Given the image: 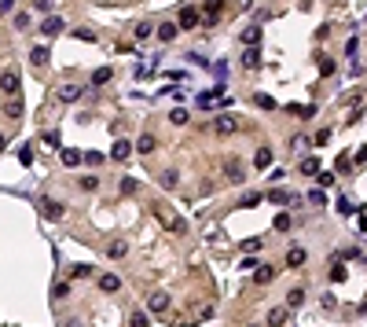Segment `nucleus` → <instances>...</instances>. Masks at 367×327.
Segmentation results:
<instances>
[{
  "instance_id": "38",
  "label": "nucleus",
  "mask_w": 367,
  "mask_h": 327,
  "mask_svg": "<svg viewBox=\"0 0 367 327\" xmlns=\"http://www.w3.org/2000/svg\"><path fill=\"white\" fill-rule=\"evenodd\" d=\"M85 162H88V166H103V151H88Z\"/></svg>"
},
{
  "instance_id": "4",
  "label": "nucleus",
  "mask_w": 367,
  "mask_h": 327,
  "mask_svg": "<svg viewBox=\"0 0 367 327\" xmlns=\"http://www.w3.org/2000/svg\"><path fill=\"white\" fill-rule=\"evenodd\" d=\"M176 22H180L183 29H195L198 22H202V15H198V8H195V4H183V8H180V15H176Z\"/></svg>"
},
{
  "instance_id": "43",
  "label": "nucleus",
  "mask_w": 367,
  "mask_h": 327,
  "mask_svg": "<svg viewBox=\"0 0 367 327\" xmlns=\"http://www.w3.org/2000/svg\"><path fill=\"white\" fill-rule=\"evenodd\" d=\"M19 162H22V166H29V162H33V151L22 147V151H19Z\"/></svg>"
},
{
  "instance_id": "31",
  "label": "nucleus",
  "mask_w": 367,
  "mask_h": 327,
  "mask_svg": "<svg viewBox=\"0 0 367 327\" xmlns=\"http://www.w3.org/2000/svg\"><path fill=\"white\" fill-rule=\"evenodd\" d=\"M169 121H173V125H188V121H191V114L183 111V107H176V111L169 114Z\"/></svg>"
},
{
  "instance_id": "34",
  "label": "nucleus",
  "mask_w": 367,
  "mask_h": 327,
  "mask_svg": "<svg viewBox=\"0 0 367 327\" xmlns=\"http://www.w3.org/2000/svg\"><path fill=\"white\" fill-rule=\"evenodd\" d=\"M70 276H74V279H85V276H92V265H74V269H70Z\"/></svg>"
},
{
  "instance_id": "46",
  "label": "nucleus",
  "mask_w": 367,
  "mask_h": 327,
  "mask_svg": "<svg viewBox=\"0 0 367 327\" xmlns=\"http://www.w3.org/2000/svg\"><path fill=\"white\" fill-rule=\"evenodd\" d=\"M0 8H4V15H11L15 11V0H0Z\"/></svg>"
},
{
  "instance_id": "12",
  "label": "nucleus",
  "mask_w": 367,
  "mask_h": 327,
  "mask_svg": "<svg viewBox=\"0 0 367 327\" xmlns=\"http://www.w3.org/2000/svg\"><path fill=\"white\" fill-rule=\"evenodd\" d=\"M272 279H275V269H272V265H257V269H253V283H257V287L272 283Z\"/></svg>"
},
{
  "instance_id": "29",
  "label": "nucleus",
  "mask_w": 367,
  "mask_h": 327,
  "mask_svg": "<svg viewBox=\"0 0 367 327\" xmlns=\"http://www.w3.org/2000/svg\"><path fill=\"white\" fill-rule=\"evenodd\" d=\"M111 77H114V70H111V67H99L96 74H92V81H96V85H106Z\"/></svg>"
},
{
  "instance_id": "21",
  "label": "nucleus",
  "mask_w": 367,
  "mask_h": 327,
  "mask_svg": "<svg viewBox=\"0 0 367 327\" xmlns=\"http://www.w3.org/2000/svg\"><path fill=\"white\" fill-rule=\"evenodd\" d=\"M242 63H246L250 70H253L257 63H261V52H257V44H250V48H246V52H242Z\"/></svg>"
},
{
  "instance_id": "27",
  "label": "nucleus",
  "mask_w": 367,
  "mask_h": 327,
  "mask_svg": "<svg viewBox=\"0 0 367 327\" xmlns=\"http://www.w3.org/2000/svg\"><path fill=\"white\" fill-rule=\"evenodd\" d=\"M286 323V309H272L268 313V327H283Z\"/></svg>"
},
{
  "instance_id": "6",
  "label": "nucleus",
  "mask_w": 367,
  "mask_h": 327,
  "mask_svg": "<svg viewBox=\"0 0 367 327\" xmlns=\"http://www.w3.org/2000/svg\"><path fill=\"white\" fill-rule=\"evenodd\" d=\"M41 210H44V217H48V221H63V217H66L63 202H55V199H41Z\"/></svg>"
},
{
  "instance_id": "42",
  "label": "nucleus",
  "mask_w": 367,
  "mask_h": 327,
  "mask_svg": "<svg viewBox=\"0 0 367 327\" xmlns=\"http://www.w3.org/2000/svg\"><path fill=\"white\" fill-rule=\"evenodd\" d=\"M319 74H323V77L334 74V63H331V59H319Z\"/></svg>"
},
{
  "instance_id": "10",
  "label": "nucleus",
  "mask_w": 367,
  "mask_h": 327,
  "mask_svg": "<svg viewBox=\"0 0 367 327\" xmlns=\"http://www.w3.org/2000/svg\"><path fill=\"white\" fill-rule=\"evenodd\" d=\"M59 158H63V166H81L85 162V151H78V147H63V151H59Z\"/></svg>"
},
{
  "instance_id": "17",
  "label": "nucleus",
  "mask_w": 367,
  "mask_h": 327,
  "mask_svg": "<svg viewBox=\"0 0 367 327\" xmlns=\"http://www.w3.org/2000/svg\"><path fill=\"white\" fill-rule=\"evenodd\" d=\"M44 34H48V37H55V34H63V19H59V15H48V19H44Z\"/></svg>"
},
{
  "instance_id": "18",
  "label": "nucleus",
  "mask_w": 367,
  "mask_h": 327,
  "mask_svg": "<svg viewBox=\"0 0 367 327\" xmlns=\"http://www.w3.org/2000/svg\"><path fill=\"white\" fill-rule=\"evenodd\" d=\"M125 254H129V243H121V239H114L111 246H106V257H114V261H121Z\"/></svg>"
},
{
  "instance_id": "11",
  "label": "nucleus",
  "mask_w": 367,
  "mask_h": 327,
  "mask_svg": "<svg viewBox=\"0 0 367 327\" xmlns=\"http://www.w3.org/2000/svg\"><path fill=\"white\" fill-rule=\"evenodd\" d=\"M0 88H4V96H15V92H19V77H15V70L0 74Z\"/></svg>"
},
{
  "instance_id": "13",
  "label": "nucleus",
  "mask_w": 367,
  "mask_h": 327,
  "mask_svg": "<svg viewBox=\"0 0 367 327\" xmlns=\"http://www.w3.org/2000/svg\"><path fill=\"white\" fill-rule=\"evenodd\" d=\"M305 257H309V254H305V246H290V250H286V265H290V269H301Z\"/></svg>"
},
{
  "instance_id": "1",
  "label": "nucleus",
  "mask_w": 367,
  "mask_h": 327,
  "mask_svg": "<svg viewBox=\"0 0 367 327\" xmlns=\"http://www.w3.org/2000/svg\"><path fill=\"white\" fill-rule=\"evenodd\" d=\"M221 166H224V177L232 180V184H242V180H246V166H242V162L235 158V154H228V158H224Z\"/></svg>"
},
{
  "instance_id": "35",
  "label": "nucleus",
  "mask_w": 367,
  "mask_h": 327,
  "mask_svg": "<svg viewBox=\"0 0 367 327\" xmlns=\"http://www.w3.org/2000/svg\"><path fill=\"white\" fill-rule=\"evenodd\" d=\"M268 199L275 202V206H286V202H290V195H286V191H279V188H275V191H268Z\"/></svg>"
},
{
  "instance_id": "30",
  "label": "nucleus",
  "mask_w": 367,
  "mask_h": 327,
  "mask_svg": "<svg viewBox=\"0 0 367 327\" xmlns=\"http://www.w3.org/2000/svg\"><path fill=\"white\" fill-rule=\"evenodd\" d=\"M253 103L261 107V111H275V100H272V96H265V92H257V96H253Z\"/></svg>"
},
{
  "instance_id": "2",
  "label": "nucleus",
  "mask_w": 367,
  "mask_h": 327,
  "mask_svg": "<svg viewBox=\"0 0 367 327\" xmlns=\"http://www.w3.org/2000/svg\"><path fill=\"white\" fill-rule=\"evenodd\" d=\"M242 129V121L235 114H217V121H213V133H221V136H235Z\"/></svg>"
},
{
  "instance_id": "5",
  "label": "nucleus",
  "mask_w": 367,
  "mask_h": 327,
  "mask_svg": "<svg viewBox=\"0 0 367 327\" xmlns=\"http://www.w3.org/2000/svg\"><path fill=\"white\" fill-rule=\"evenodd\" d=\"M165 309H169V294H165V290H155V294L147 298V313H151V316H162Z\"/></svg>"
},
{
  "instance_id": "19",
  "label": "nucleus",
  "mask_w": 367,
  "mask_h": 327,
  "mask_svg": "<svg viewBox=\"0 0 367 327\" xmlns=\"http://www.w3.org/2000/svg\"><path fill=\"white\" fill-rule=\"evenodd\" d=\"M298 169H301L305 177H316V173H319V158H312V154H309V158H301V162H298Z\"/></svg>"
},
{
  "instance_id": "32",
  "label": "nucleus",
  "mask_w": 367,
  "mask_h": 327,
  "mask_svg": "<svg viewBox=\"0 0 367 327\" xmlns=\"http://www.w3.org/2000/svg\"><path fill=\"white\" fill-rule=\"evenodd\" d=\"M151 34H158V29L151 26V22H140V26H136V41H147Z\"/></svg>"
},
{
  "instance_id": "47",
  "label": "nucleus",
  "mask_w": 367,
  "mask_h": 327,
  "mask_svg": "<svg viewBox=\"0 0 367 327\" xmlns=\"http://www.w3.org/2000/svg\"><path fill=\"white\" fill-rule=\"evenodd\" d=\"M356 162H367V147H360V151H356Z\"/></svg>"
},
{
  "instance_id": "16",
  "label": "nucleus",
  "mask_w": 367,
  "mask_h": 327,
  "mask_svg": "<svg viewBox=\"0 0 367 327\" xmlns=\"http://www.w3.org/2000/svg\"><path fill=\"white\" fill-rule=\"evenodd\" d=\"M272 158H275V154H272V147H257L253 166H257V169H268V166H272Z\"/></svg>"
},
{
  "instance_id": "15",
  "label": "nucleus",
  "mask_w": 367,
  "mask_h": 327,
  "mask_svg": "<svg viewBox=\"0 0 367 327\" xmlns=\"http://www.w3.org/2000/svg\"><path fill=\"white\" fill-rule=\"evenodd\" d=\"M155 147H158V140L151 133H143L140 140H136V151H140V154H155Z\"/></svg>"
},
{
  "instance_id": "39",
  "label": "nucleus",
  "mask_w": 367,
  "mask_h": 327,
  "mask_svg": "<svg viewBox=\"0 0 367 327\" xmlns=\"http://www.w3.org/2000/svg\"><path fill=\"white\" fill-rule=\"evenodd\" d=\"M96 188H99L96 177H81V191H96Z\"/></svg>"
},
{
  "instance_id": "3",
  "label": "nucleus",
  "mask_w": 367,
  "mask_h": 327,
  "mask_svg": "<svg viewBox=\"0 0 367 327\" xmlns=\"http://www.w3.org/2000/svg\"><path fill=\"white\" fill-rule=\"evenodd\" d=\"M155 221L162 224V228H169V232H183V221L176 213H169V210H162V206H155Z\"/></svg>"
},
{
  "instance_id": "48",
  "label": "nucleus",
  "mask_w": 367,
  "mask_h": 327,
  "mask_svg": "<svg viewBox=\"0 0 367 327\" xmlns=\"http://www.w3.org/2000/svg\"><path fill=\"white\" fill-rule=\"evenodd\" d=\"M250 327H261V323H250Z\"/></svg>"
},
{
  "instance_id": "22",
  "label": "nucleus",
  "mask_w": 367,
  "mask_h": 327,
  "mask_svg": "<svg viewBox=\"0 0 367 327\" xmlns=\"http://www.w3.org/2000/svg\"><path fill=\"white\" fill-rule=\"evenodd\" d=\"M176 26H180V22H162V26H158V41H173V37H176Z\"/></svg>"
},
{
  "instance_id": "14",
  "label": "nucleus",
  "mask_w": 367,
  "mask_h": 327,
  "mask_svg": "<svg viewBox=\"0 0 367 327\" xmlns=\"http://www.w3.org/2000/svg\"><path fill=\"white\" fill-rule=\"evenodd\" d=\"M99 290H103V294H118V290H121V279H118V276H111V272L99 276Z\"/></svg>"
},
{
  "instance_id": "25",
  "label": "nucleus",
  "mask_w": 367,
  "mask_h": 327,
  "mask_svg": "<svg viewBox=\"0 0 367 327\" xmlns=\"http://www.w3.org/2000/svg\"><path fill=\"white\" fill-rule=\"evenodd\" d=\"M4 114H8V118H19V114H22V103L8 96V100H4Z\"/></svg>"
},
{
  "instance_id": "8",
  "label": "nucleus",
  "mask_w": 367,
  "mask_h": 327,
  "mask_svg": "<svg viewBox=\"0 0 367 327\" xmlns=\"http://www.w3.org/2000/svg\"><path fill=\"white\" fill-rule=\"evenodd\" d=\"M78 96H81V88H78V85H70V81L55 88V100H59V103H74Z\"/></svg>"
},
{
  "instance_id": "7",
  "label": "nucleus",
  "mask_w": 367,
  "mask_h": 327,
  "mask_svg": "<svg viewBox=\"0 0 367 327\" xmlns=\"http://www.w3.org/2000/svg\"><path fill=\"white\" fill-rule=\"evenodd\" d=\"M206 15H202V22L206 26H217V19H221V11H224V0H206V8H202Z\"/></svg>"
},
{
  "instance_id": "37",
  "label": "nucleus",
  "mask_w": 367,
  "mask_h": 327,
  "mask_svg": "<svg viewBox=\"0 0 367 327\" xmlns=\"http://www.w3.org/2000/svg\"><path fill=\"white\" fill-rule=\"evenodd\" d=\"M331 279H334V283H342V279H345V265H331Z\"/></svg>"
},
{
  "instance_id": "20",
  "label": "nucleus",
  "mask_w": 367,
  "mask_h": 327,
  "mask_svg": "<svg viewBox=\"0 0 367 327\" xmlns=\"http://www.w3.org/2000/svg\"><path fill=\"white\" fill-rule=\"evenodd\" d=\"M257 41H261V26H246V29H242V44H246V48L257 44Z\"/></svg>"
},
{
  "instance_id": "23",
  "label": "nucleus",
  "mask_w": 367,
  "mask_h": 327,
  "mask_svg": "<svg viewBox=\"0 0 367 327\" xmlns=\"http://www.w3.org/2000/svg\"><path fill=\"white\" fill-rule=\"evenodd\" d=\"M29 63L44 67V63H48V48H44V44H41V48H33V52H29Z\"/></svg>"
},
{
  "instance_id": "26",
  "label": "nucleus",
  "mask_w": 367,
  "mask_h": 327,
  "mask_svg": "<svg viewBox=\"0 0 367 327\" xmlns=\"http://www.w3.org/2000/svg\"><path fill=\"white\" fill-rule=\"evenodd\" d=\"M290 224H294V221H290V213H275V221H272L275 232H290Z\"/></svg>"
},
{
  "instance_id": "40",
  "label": "nucleus",
  "mask_w": 367,
  "mask_h": 327,
  "mask_svg": "<svg viewBox=\"0 0 367 327\" xmlns=\"http://www.w3.org/2000/svg\"><path fill=\"white\" fill-rule=\"evenodd\" d=\"M305 302V290H290L286 294V305H301Z\"/></svg>"
},
{
  "instance_id": "41",
  "label": "nucleus",
  "mask_w": 367,
  "mask_h": 327,
  "mask_svg": "<svg viewBox=\"0 0 367 327\" xmlns=\"http://www.w3.org/2000/svg\"><path fill=\"white\" fill-rule=\"evenodd\" d=\"M257 202H261V195H257V191H250V195H242V206H257Z\"/></svg>"
},
{
  "instance_id": "28",
  "label": "nucleus",
  "mask_w": 367,
  "mask_h": 327,
  "mask_svg": "<svg viewBox=\"0 0 367 327\" xmlns=\"http://www.w3.org/2000/svg\"><path fill=\"white\" fill-rule=\"evenodd\" d=\"M147 323H151V316L143 313V309H136V313L129 316V327H147Z\"/></svg>"
},
{
  "instance_id": "33",
  "label": "nucleus",
  "mask_w": 367,
  "mask_h": 327,
  "mask_svg": "<svg viewBox=\"0 0 367 327\" xmlns=\"http://www.w3.org/2000/svg\"><path fill=\"white\" fill-rule=\"evenodd\" d=\"M136 188H140V184H136V177H125V180H121V195H136Z\"/></svg>"
},
{
  "instance_id": "9",
  "label": "nucleus",
  "mask_w": 367,
  "mask_h": 327,
  "mask_svg": "<svg viewBox=\"0 0 367 327\" xmlns=\"http://www.w3.org/2000/svg\"><path fill=\"white\" fill-rule=\"evenodd\" d=\"M129 154H132V144H129V140H114L111 158H114V162H129Z\"/></svg>"
},
{
  "instance_id": "24",
  "label": "nucleus",
  "mask_w": 367,
  "mask_h": 327,
  "mask_svg": "<svg viewBox=\"0 0 367 327\" xmlns=\"http://www.w3.org/2000/svg\"><path fill=\"white\" fill-rule=\"evenodd\" d=\"M180 184V173L176 169H162V188H176Z\"/></svg>"
},
{
  "instance_id": "45",
  "label": "nucleus",
  "mask_w": 367,
  "mask_h": 327,
  "mask_svg": "<svg viewBox=\"0 0 367 327\" xmlns=\"http://www.w3.org/2000/svg\"><path fill=\"white\" fill-rule=\"evenodd\" d=\"M52 4L55 0H37V11H52Z\"/></svg>"
},
{
  "instance_id": "36",
  "label": "nucleus",
  "mask_w": 367,
  "mask_h": 327,
  "mask_svg": "<svg viewBox=\"0 0 367 327\" xmlns=\"http://www.w3.org/2000/svg\"><path fill=\"white\" fill-rule=\"evenodd\" d=\"M74 37H78V41H96V34H92L88 26H78V29H74Z\"/></svg>"
},
{
  "instance_id": "44",
  "label": "nucleus",
  "mask_w": 367,
  "mask_h": 327,
  "mask_svg": "<svg viewBox=\"0 0 367 327\" xmlns=\"http://www.w3.org/2000/svg\"><path fill=\"white\" fill-rule=\"evenodd\" d=\"M52 294H55V298H66V294H70V283H55Z\"/></svg>"
}]
</instances>
